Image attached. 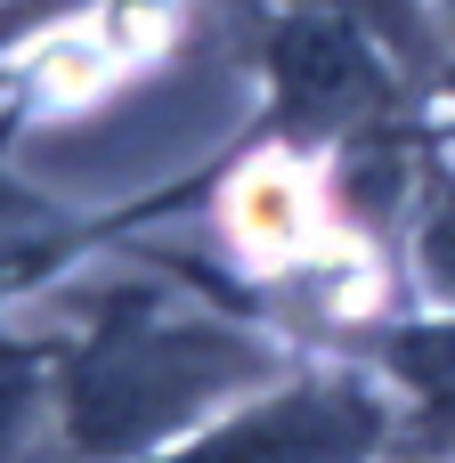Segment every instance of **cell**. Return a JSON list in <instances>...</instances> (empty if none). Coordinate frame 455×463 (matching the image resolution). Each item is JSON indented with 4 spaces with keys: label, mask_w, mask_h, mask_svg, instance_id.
<instances>
[{
    "label": "cell",
    "mask_w": 455,
    "mask_h": 463,
    "mask_svg": "<svg viewBox=\"0 0 455 463\" xmlns=\"http://www.w3.org/2000/svg\"><path fill=\"white\" fill-rule=\"evenodd\" d=\"M252 366L261 358L212 326H163V317L106 326L65 383V431L81 456H138L147 439H163L179 415H195L212 391H228Z\"/></svg>",
    "instance_id": "6da1fadb"
},
{
    "label": "cell",
    "mask_w": 455,
    "mask_h": 463,
    "mask_svg": "<svg viewBox=\"0 0 455 463\" xmlns=\"http://www.w3.org/2000/svg\"><path fill=\"white\" fill-rule=\"evenodd\" d=\"M374 431H383L374 399H358L350 383H318V391H285L252 407L236 431L204 439L179 463H358L374 448Z\"/></svg>",
    "instance_id": "7a4b0ae2"
},
{
    "label": "cell",
    "mask_w": 455,
    "mask_h": 463,
    "mask_svg": "<svg viewBox=\"0 0 455 463\" xmlns=\"http://www.w3.org/2000/svg\"><path fill=\"white\" fill-rule=\"evenodd\" d=\"M277 81H285V106L301 122H350L366 106H383V73L374 57L358 49L350 24L334 16H293L277 33Z\"/></svg>",
    "instance_id": "3957f363"
},
{
    "label": "cell",
    "mask_w": 455,
    "mask_h": 463,
    "mask_svg": "<svg viewBox=\"0 0 455 463\" xmlns=\"http://www.w3.org/2000/svg\"><path fill=\"white\" fill-rule=\"evenodd\" d=\"M391 358H399V374H407L415 391L455 399V326L448 334H407V342H391Z\"/></svg>",
    "instance_id": "277c9868"
},
{
    "label": "cell",
    "mask_w": 455,
    "mask_h": 463,
    "mask_svg": "<svg viewBox=\"0 0 455 463\" xmlns=\"http://www.w3.org/2000/svg\"><path fill=\"white\" fill-rule=\"evenodd\" d=\"M423 277L455 293V187H440V203H431V228H423Z\"/></svg>",
    "instance_id": "5b68a950"
}]
</instances>
